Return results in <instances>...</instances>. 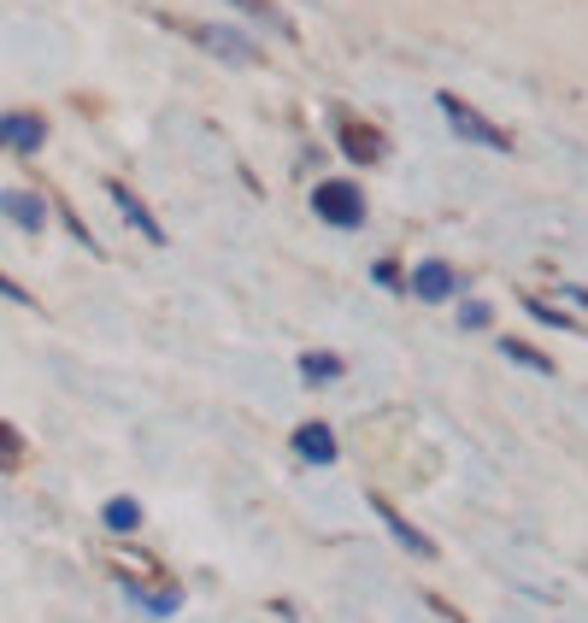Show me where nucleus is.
Here are the masks:
<instances>
[{"label": "nucleus", "mask_w": 588, "mask_h": 623, "mask_svg": "<svg viewBox=\"0 0 588 623\" xmlns=\"http://www.w3.org/2000/svg\"><path fill=\"white\" fill-rule=\"evenodd\" d=\"M107 195L118 200V212H124V218L135 223V230H142V236H148V241H165V230H160V218H153V212H148V206H142V200H135V195H130V188H124V183H107Z\"/></svg>", "instance_id": "0eeeda50"}, {"label": "nucleus", "mask_w": 588, "mask_h": 623, "mask_svg": "<svg viewBox=\"0 0 588 623\" xmlns=\"http://www.w3.org/2000/svg\"><path fill=\"white\" fill-rule=\"evenodd\" d=\"M42 142H47L42 112H0V147L7 153H36Z\"/></svg>", "instance_id": "7ed1b4c3"}, {"label": "nucleus", "mask_w": 588, "mask_h": 623, "mask_svg": "<svg viewBox=\"0 0 588 623\" xmlns=\"http://www.w3.org/2000/svg\"><path fill=\"white\" fill-rule=\"evenodd\" d=\"M19 464V436H12V424H0V471H12Z\"/></svg>", "instance_id": "2eb2a0df"}, {"label": "nucleus", "mask_w": 588, "mask_h": 623, "mask_svg": "<svg viewBox=\"0 0 588 623\" xmlns=\"http://www.w3.org/2000/svg\"><path fill=\"white\" fill-rule=\"evenodd\" d=\"M341 153L359 160V165H371V160H383V135L366 130V124H348V130H341Z\"/></svg>", "instance_id": "9d476101"}, {"label": "nucleus", "mask_w": 588, "mask_h": 623, "mask_svg": "<svg viewBox=\"0 0 588 623\" xmlns=\"http://www.w3.org/2000/svg\"><path fill=\"white\" fill-rule=\"evenodd\" d=\"M301 376H306V383H336V376H341V359H336V353H306V359H301Z\"/></svg>", "instance_id": "f8f14e48"}, {"label": "nucleus", "mask_w": 588, "mask_h": 623, "mask_svg": "<svg viewBox=\"0 0 588 623\" xmlns=\"http://www.w3.org/2000/svg\"><path fill=\"white\" fill-rule=\"evenodd\" d=\"M294 453H301L306 464H330L336 459V436L324 424H301L294 429Z\"/></svg>", "instance_id": "423d86ee"}, {"label": "nucleus", "mask_w": 588, "mask_h": 623, "mask_svg": "<svg viewBox=\"0 0 588 623\" xmlns=\"http://www.w3.org/2000/svg\"><path fill=\"white\" fill-rule=\"evenodd\" d=\"M371 506H377V517H383V524H389V535H394V542H401L406 553H418V559H429V553H436V547H429V542H424V535H418V529H412V524H406V517H401V512H394V506H389V500H371Z\"/></svg>", "instance_id": "1a4fd4ad"}, {"label": "nucleus", "mask_w": 588, "mask_h": 623, "mask_svg": "<svg viewBox=\"0 0 588 623\" xmlns=\"http://www.w3.org/2000/svg\"><path fill=\"white\" fill-rule=\"evenodd\" d=\"M0 212L19 223L24 236H36L42 223H47V206H42L36 195H30V188H0Z\"/></svg>", "instance_id": "39448f33"}, {"label": "nucleus", "mask_w": 588, "mask_h": 623, "mask_svg": "<svg viewBox=\"0 0 588 623\" xmlns=\"http://www.w3.org/2000/svg\"><path fill=\"white\" fill-rule=\"evenodd\" d=\"M236 7H241V12H253L259 24H271V30H283V36H288V19H283V12H271L265 0H236Z\"/></svg>", "instance_id": "4468645a"}, {"label": "nucleus", "mask_w": 588, "mask_h": 623, "mask_svg": "<svg viewBox=\"0 0 588 623\" xmlns=\"http://www.w3.org/2000/svg\"><path fill=\"white\" fill-rule=\"evenodd\" d=\"M442 112H447V124H454V130L465 135V142H477V147H494V153H507V147H512V135L500 130V124H489L482 112H471L459 95H442Z\"/></svg>", "instance_id": "f03ea898"}, {"label": "nucleus", "mask_w": 588, "mask_h": 623, "mask_svg": "<svg viewBox=\"0 0 588 623\" xmlns=\"http://www.w3.org/2000/svg\"><path fill=\"white\" fill-rule=\"evenodd\" d=\"M0 294H7V300H19V306H30V294H24L19 283H12V276H7V271H0Z\"/></svg>", "instance_id": "a211bd4d"}, {"label": "nucleus", "mask_w": 588, "mask_h": 623, "mask_svg": "<svg viewBox=\"0 0 588 623\" xmlns=\"http://www.w3.org/2000/svg\"><path fill=\"white\" fill-rule=\"evenodd\" d=\"M530 312H535V318H542V324H553V330H570V324L559 318V312H553L547 300H530Z\"/></svg>", "instance_id": "f3484780"}, {"label": "nucleus", "mask_w": 588, "mask_h": 623, "mask_svg": "<svg viewBox=\"0 0 588 623\" xmlns=\"http://www.w3.org/2000/svg\"><path fill=\"white\" fill-rule=\"evenodd\" d=\"M313 212L324 223H336V230H359V223H366V195H359V183H318Z\"/></svg>", "instance_id": "f257e3e1"}, {"label": "nucleus", "mask_w": 588, "mask_h": 623, "mask_svg": "<svg viewBox=\"0 0 588 623\" xmlns=\"http://www.w3.org/2000/svg\"><path fill=\"white\" fill-rule=\"evenodd\" d=\"M412 294H424V300H447V294H454V271H447L442 259H424V265L412 271Z\"/></svg>", "instance_id": "6e6552de"}, {"label": "nucleus", "mask_w": 588, "mask_h": 623, "mask_svg": "<svg viewBox=\"0 0 588 623\" xmlns=\"http://www.w3.org/2000/svg\"><path fill=\"white\" fill-rule=\"evenodd\" d=\"M500 348H507V359H518V365H530V371L553 376V359H547L542 348H530V341H500Z\"/></svg>", "instance_id": "ddd939ff"}, {"label": "nucleus", "mask_w": 588, "mask_h": 623, "mask_svg": "<svg viewBox=\"0 0 588 623\" xmlns=\"http://www.w3.org/2000/svg\"><path fill=\"white\" fill-rule=\"evenodd\" d=\"M489 318H494V312L482 306V300H471V306L459 312V324H465V330H489Z\"/></svg>", "instance_id": "dca6fc26"}, {"label": "nucleus", "mask_w": 588, "mask_h": 623, "mask_svg": "<svg viewBox=\"0 0 588 623\" xmlns=\"http://www.w3.org/2000/svg\"><path fill=\"white\" fill-rule=\"evenodd\" d=\"M100 517H107V529L130 535L135 524H142V506H135V500H124V494H118V500H107V512H100Z\"/></svg>", "instance_id": "9b49d317"}, {"label": "nucleus", "mask_w": 588, "mask_h": 623, "mask_svg": "<svg viewBox=\"0 0 588 623\" xmlns=\"http://www.w3.org/2000/svg\"><path fill=\"white\" fill-rule=\"evenodd\" d=\"M195 42H206L218 59H236V65H253L259 59V47L248 36H236V30H224V24H195Z\"/></svg>", "instance_id": "20e7f679"}]
</instances>
